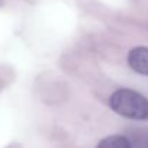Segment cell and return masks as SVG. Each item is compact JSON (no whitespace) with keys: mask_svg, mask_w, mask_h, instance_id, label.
I'll use <instances>...</instances> for the list:
<instances>
[{"mask_svg":"<svg viewBox=\"0 0 148 148\" xmlns=\"http://www.w3.org/2000/svg\"><path fill=\"white\" fill-rule=\"evenodd\" d=\"M109 106L114 112L130 119H147L148 98L132 89H118L109 98Z\"/></svg>","mask_w":148,"mask_h":148,"instance_id":"obj_1","label":"cell"},{"mask_svg":"<svg viewBox=\"0 0 148 148\" xmlns=\"http://www.w3.org/2000/svg\"><path fill=\"white\" fill-rule=\"evenodd\" d=\"M128 65L132 71L141 75H148V48L137 46L128 53Z\"/></svg>","mask_w":148,"mask_h":148,"instance_id":"obj_2","label":"cell"},{"mask_svg":"<svg viewBox=\"0 0 148 148\" xmlns=\"http://www.w3.org/2000/svg\"><path fill=\"white\" fill-rule=\"evenodd\" d=\"M97 148H131V143L122 135H109L99 143Z\"/></svg>","mask_w":148,"mask_h":148,"instance_id":"obj_3","label":"cell"}]
</instances>
